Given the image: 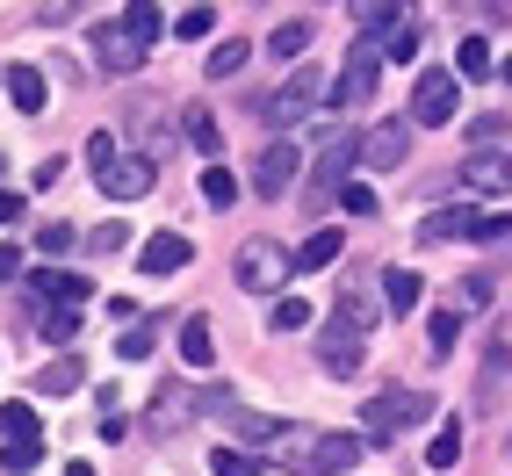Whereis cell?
I'll return each instance as SVG.
<instances>
[{
  "instance_id": "6da1fadb",
  "label": "cell",
  "mask_w": 512,
  "mask_h": 476,
  "mask_svg": "<svg viewBox=\"0 0 512 476\" xmlns=\"http://www.w3.org/2000/svg\"><path fill=\"white\" fill-rule=\"evenodd\" d=\"M311 109H325V73H318V65H296V73L275 87V94H267L260 101V116L267 123H275V130H289V123H303V116H311Z\"/></svg>"
},
{
  "instance_id": "7a4b0ae2",
  "label": "cell",
  "mask_w": 512,
  "mask_h": 476,
  "mask_svg": "<svg viewBox=\"0 0 512 476\" xmlns=\"http://www.w3.org/2000/svg\"><path fill=\"white\" fill-rule=\"evenodd\" d=\"M433 419V404L419 397V390H383V397H368V412H361V440H397V433H412V426H426Z\"/></svg>"
},
{
  "instance_id": "3957f363",
  "label": "cell",
  "mask_w": 512,
  "mask_h": 476,
  "mask_svg": "<svg viewBox=\"0 0 512 476\" xmlns=\"http://www.w3.org/2000/svg\"><path fill=\"white\" fill-rule=\"evenodd\" d=\"M354 166H361V130L354 123H325L318 159H311V188H347Z\"/></svg>"
},
{
  "instance_id": "277c9868",
  "label": "cell",
  "mask_w": 512,
  "mask_h": 476,
  "mask_svg": "<svg viewBox=\"0 0 512 476\" xmlns=\"http://www.w3.org/2000/svg\"><path fill=\"white\" fill-rule=\"evenodd\" d=\"M361 455H368L361 433H311V440H303V469L296 476H339V469H354Z\"/></svg>"
},
{
  "instance_id": "5b68a950",
  "label": "cell",
  "mask_w": 512,
  "mask_h": 476,
  "mask_svg": "<svg viewBox=\"0 0 512 476\" xmlns=\"http://www.w3.org/2000/svg\"><path fill=\"white\" fill-rule=\"evenodd\" d=\"M375 80H383V58H375V44H361L347 58V73L325 80V109H361V101L375 94Z\"/></svg>"
},
{
  "instance_id": "8992f818",
  "label": "cell",
  "mask_w": 512,
  "mask_h": 476,
  "mask_svg": "<svg viewBox=\"0 0 512 476\" xmlns=\"http://www.w3.org/2000/svg\"><path fill=\"white\" fill-rule=\"evenodd\" d=\"M404 159H412V123H404V116H383V123L361 130V166L390 174V166H404Z\"/></svg>"
},
{
  "instance_id": "52a82bcc",
  "label": "cell",
  "mask_w": 512,
  "mask_h": 476,
  "mask_svg": "<svg viewBox=\"0 0 512 476\" xmlns=\"http://www.w3.org/2000/svg\"><path fill=\"white\" fill-rule=\"evenodd\" d=\"M87 296H94L87 275H58V267L29 275V311H87Z\"/></svg>"
},
{
  "instance_id": "ba28073f",
  "label": "cell",
  "mask_w": 512,
  "mask_h": 476,
  "mask_svg": "<svg viewBox=\"0 0 512 476\" xmlns=\"http://www.w3.org/2000/svg\"><path fill=\"white\" fill-rule=\"evenodd\" d=\"M404 123H455V73H448V65H426V73H419V87H412V116H404Z\"/></svg>"
},
{
  "instance_id": "9c48e42d",
  "label": "cell",
  "mask_w": 512,
  "mask_h": 476,
  "mask_svg": "<svg viewBox=\"0 0 512 476\" xmlns=\"http://www.w3.org/2000/svg\"><path fill=\"white\" fill-rule=\"evenodd\" d=\"M238 282H246L253 296H282V282H289V253L267 246V238H253V246L238 253Z\"/></svg>"
},
{
  "instance_id": "30bf717a",
  "label": "cell",
  "mask_w": 512,
  "mask_h": 476,
  "mask_svg": "<svg viewBox=\"0 0 512 476\" xmlns=\"http://www.w3.org/2000/svg\"><path fill=\"white\" fill-rule=\"evenodd\" d=\"M188 260H195V238H181V231H152L145 246H138V275H181Z\"/></svg>"
},
{
  "instance_id": "8fae6325",
  "label": "cell",
  "mask_w": 512,
  "mask_h": 476,
  "mask_svg": "<svg viewBox=\"0 0 512 476\" xmlns=\"http://www.w3.org/2000/svg\"><path fill=\"white\" fill-rule=\"evenodd\" d=\"M296 174H303V152H296L289 138H275V145L260 152V166H253V188H260V195H289Z\"/></svg>"
},
{
  "instance_id": "7c38bea8",
  "label": "cell",
  "mask_w": 512,
  "mask_h": 476,
  "mask_svg": "<svg viewBox=\"0 0 512 476\" xmlns=\"http://www.w3.org/2000/svg\"><path fill=\"white\" fill-rule=\"evenodd\" d=\"M375 325H383V303H375L368 289H347L332 303V332H347V339H368Z\"/></svg>"
},
{
  "instance_id": "4fadbf2b",
  "label": "cell",
  "mask_w": 512,
  "mask_h": 476,
  "mask_svg": "<svg viewBox=\"0 0 512 476\" xmlns=\"http://www.w3.org/2000/svg\"><path fill=\"white\" fill-rule=\"evenodd\" d=\"M152 159H116L109 166V174H101V195H109V202H138V195H152Z\"/></svg>"
},
{
  "instance_id": "5bb4252c",
  "label": "cell",
  "mask_w": 512,
  "mask_h": 476,
  "mask_svg": "<svg viewBox=\"0 0 512 476\" xmlns=\"http://www.w3.org/2000/svg\"><path fill=\"white\" fill-rule=\"evenodd\" d=\"M188 412H195V390H188V383H159V397H152V419H145V426L166 440V433H181V426H188Z\"/></svg>"
},
{
  "instance_id": "9a60e30c",
  "label": "cell",
  "mask_w": 512,
  "mask_h": 476,
  "mask_svg": "<svg viewBox=\"0 0 512 476\" xmlns=\"http://www.w3.org/2000/svg\"><path fill=\"white\" fill-rule=\"evenodd\" d=\"M94 58L109 65V73H138V65H145V51L116 29V15H109V22H94Z\"/></svg>"
},
{
  "instance_id": "2e32d148",
  "label": "cell",
  "mask_w": 512,
  "mask_h": 476,
  "mask_svg": "<svg viewBox=\"0 0 512 476\" xmlns=\"http://www.w3.org/2000/svg\"><path fill=\"white\" fill-rule=\"evenodd\" d=\"M361 354H368V339H347V332H318V361H325V376H361Z\"/></svg>"
},
{
  "instance_id": "e0dca14e",
  "label": "cell",
  "mask_w": 512,
  "mask_h": 476,
  "mask_svg": "<svg viewBox=\"0 0 512 476\" xmlns=\"http://www.w3.org/2000/svg\"><path fill=\"white\" fill-rule=\"evenodd\" d=\"M484 210H469V202H448V210H426L419 217V238H476Z\"/></svg>"
},
{
  "instance_id": "ac0fdd59",
  "label": "cell",
  "mask_w": 512,
  "mask_h": 476,
  "mask_svg": "<svg viewBox=\"0 0 512 476\" xmlns=\"http://www.w3.org/2000/svg\"><path fill=\"white\" fill-rule=\"evenodd\" d=\"M0 87H8V101H15L22 116H44V101H51V87H44V73H37V65H15V73L0 80Z\"/></svg>"
},
{
  "instance_id": "d6986e66",
  "label": "cell",
  "mask_w": 512,
  "mask_h": 476,
  "mask_svg": "<svg viewBox=\"0 0 512 476\" xmlns=\"http://www.w3.org/2000/svg\"><path fill=\"white\" fill-rule=\"evenodd\" d=\"M339 246H347V238H339L332 224H318V231H311V238H303V246L289 253V267H303V275H318V267H332V260H339Z\"/></svg>"
},
{
  "instance_id": "ffe728a7",
  "label": "cell",
  "mask_w": 512,
  "mask_h": 476,
  "mask_svg": "<svg viewBox=\"0 0 512 476\" xmlns=\"http://www.w3.org/2000/svg\"><path fill=\"white\" fill-rule=\"evenodd\" d=\"M80 383H87V361H80V354H65V361H51V368L29 376V390H37V397H65V390H80Z\"/></svg>"
},
{
  "instance_id": "44dd1931",
  "label": "cell",
  "mask_w": 512,
  "mask_h": 476,
  "mask_svg": "<svg viewBox=\"0 0 512 476\" xmlns=\"http://www.w3.org/2000/svg\"><path fill=\"white\" fill-rule=\"evenodd\" d=\"M116 29H123V37L138 44V51H152V44L166 37V15H159V8H145V0H138V8H123V15H116Z\"/></svg>"
},
{
  "instance_id": "7402d4cb",
  "label": "cell",
  "mask_w": 512,
  "mask_h": 476,
  "mask_svg": "<svg viewBox=\"0 0 512 476\" xmlns=\"http://www.w3.org/2000/svg\"><path fill=\"white\" fill-rule=\"evenodd\" d=\"M181 361H188V376H210L217 354H210V318H188L181 325Z\"/></svg>"
},
{
  "instance_id": "603a6c76",
  "label": "cell",
  "mask_w": 512,
  "mask_h": 476,
  "mask_svg": "<svg viewBox=\"0 0 512 476\" xmlns=\"http://www.w3.org/2000/svg\"><path fill=\"white\" fill-rule=\"evenodd\" d=\"M419 296H426V282L412 275V267H390V275H383V311H419Z\"/></svg>"
},
{
  "instance_id": "cb8c5ba5",
  "label": "cell",
  "mask_w": 512,
  "mask_h": 476,
  "mask_svg": "<svg viewBox=\"0 0 512 476\" xmlns=\"http://www.w3.org/2000/svg\"><path fill=\"white\" fill-rule=\"evenodd\" d=\"M462 462V419H440L426 440V469H455Z\"/></svg>"
},
{
  "instance_id": "d4e9b609",
  "label": "cell",
  "mask_w": 512,
  "mask_h": 476,
  "mask_svg": "<svg viewBox=\"0 0 512 476\" xmlns=\"http://www.w3.org/2000/svg\"><path fill=\"white\" fill-rule=\"evenodd\" d=\"M419 51H426V37H419V22L404 15V22L390 29V37H383V51H375V58H390V65H412Z\"/></svg>"
},
{
  "instance_id": "484cf974",
  "label": "cell",
  "mask_w": 512,
  "mask_h": 476,
  "mask_svg": "<svg viewBox=\"0 0 512 476\" xmlns=\"http://www.w3.org/2000/svg\"><path fill=\"white\" fill-rule=\"evenodd\" d=\"M188 145L217 166V152H224V130H217V116H210V109H188Z\"/></svg>"
},
{
  "instance_id": "4316f807",
  "label": "cell",
  "mask_w": 512,
  "mask_h": 476,
  "mask_svg": "<svg viewBox=\"0 0 512 476\" xmlns=\"http://www.w3.org/2000/svg\"><path fill=\"white\" fill-rule=\"evenodd\" d=\"M0 440H44V419L29 404H0Z\"/></svg>"
},
{
  "instance_id": "83f0119b",
  "label": "cell",
  "mask_w": 512,
  "mask_h": 476,
  "mask_svg": "<svg viewBox=\"0 0 512 476\" xmlns=\"http://www.w3.org/2000/svg\"><path fill=\"white\" fill-rule=\"evenodd\" d=\"M361 15V44H375V37H390V29L404 22V8H397V0H375V8H354Z\"/></svg>"
},
{
  "instance_id": "f1b7e54d",
  "label": "cell",
  "mask_w": 512,
  "mask_h": 476,
  "mask_svg": "<svg viewBox=\"0 0 512 476\" xmlns=\"http://www.w3.org/2000/svg\"><path fill=\"white\" fill-rule=\"evenodd\" d=\"M246 58H253V44H246V37H224V44L210 51V65H202V73H210V80H231Z\"/></svg>"
},
{
  "instance_id": "f546056e",
  "label": "cell",
  "mask_w": 512,
  "mask_h": 476,
  "mask_svg": "<svg viewBox=\"0 0 512 476\" xmlns=\"http://www.w3.org/2000/svg\"><path fill=\"white\" fill-rule=\"evenodd\" d=\"M202 202H210V210H231V202H238V174H231L224 159L210 166V174H202Z\"/></svg>"
},
{
  "instance_id": "4dcf8cb0",
  "label": "cell",
  "mask_w": 512,
  "mask_h": 476,
  "mask_svg": "<svg viewBox=\"0 0 512 476\" xmlns=\"http://www.w3.org/2000/svg\"><path fill=\"white\" fill-rule=\"evenodd\" d=\"M37 325H44V339H51V347H73V339H80V325H87V311H37Z\"/></svg>"
},
{
  "instance_id": "1f68e13d",
  "label": "cell",
  "mask_w": 512,
  "mask_h": 476,
  "mask_svg": "<svg viewBox=\"0 0 512 476\" xmlns=\"http://www.w3.org/2000/svg\"><path fill=\"white\" fill-rule=\"evenodd\" d=\"M37 462H44V440H0V469L8 476H29Z\"/></svg>"
},
{
  "instance_id": "d6a6232c",
  "label": "cell",
  "mask_w": 512,
  "mask_h": 476,
  "mask_svg": "<svg viewBox=\"0 0 512 476\" xmlns=\"http://www.w3.org/2000/svg\"><path fill=\"white\" fill-rule=\"evenodd\" d=\"M462 80H476V87L498 80V65H491V44H484V37H469V44H462Z\"/></svg>"
},
{
  "instance_id": "836d02e7",
  "label": "cell",
  "mask_w": 512,
  "mask_h": 476,
  "mask_svg": "<svg viewBox=\"0 0 512 476\" xmlns=\"http://www.w3.org/2000/svg\"><path fill=\"white\" fill-rule=\"evenodd\" d=\"M267 51H275V58H303V51H311V22H282L275 37H267Z\"/></svg>"
},
{
  "instance_id": "e575fe53",
  "label": "cell",
  "mask_w": 512,
  "mask_h": 476,
  "mask_svg": "<svg viewBox=\"0 0 512 476\" xmlns=\"http://www.w3.org/2000/svg\"><path fill=\"white\" fill-rule=\"evenodd\" d=\"M260 469H267V462L246 455V448H217V455H210V476H260Z\"/></svg>"
},
{
  "instance_id": "d590c367",
  "label": "cell",
  "mask_w": 512,
  "mask_h": 476,
  "mask_svg": "<svg viewBox=\"0 0 512 476\" xmlns=\"http://www.w3.org/2000/svg\"><path fill=\"white\" fill-rule=\"evenodd\" d=\"M166 29H174L181 44H195V37H210V29H217V8H181L174 22H166Z\"/></svg>"
},
{
  "instance_id": "8d00e7d4",
  "label": "cell",
  "mask_w": 512,
  "mask_h": 476,
  "mask_svg": "<svg viewBox=\"0 0 512 476\" xmlns=\"http://www.w3.org/2000/svg\"><path fill=\"white\" fill-rule=\"evenodd\" d=\"M267 325H275V332H303V325H311V303H303V296H275Z\"/></svg>"
},
{
  "instance_id": "74e56055",
  "label": "cell",
  "mask_w": 512,
  "mask_h": 476,
  "mask_svg": "<svg viewBox=\"0 0 512 476\" xmlns=\"http://www.w3.org/2000/svg\"><path fill=\"white\" fill-rule=\"evenodd\" d=\"M116 354H123V361H145V354H152V325L138 318V325H130V332L116 339Z\"/></svg>"
},
{
  "instance_id": "f35d334b",
  "label": "cell",
  "mask_w": 512,
  "mask_h": 476,
  "mask_svg": "<svg viewBox=\"0 0 512 476\" xmlns=\"http://www.w3.org/2000/svg\"><path fill=\"white\" fill-rule=\"evenodd\" d=\"M455 332H462V318H455V311H433V325H426L433 354H448V347H455Z\"/></svg>"
},
{
  "instance_id": "ab89813d",
  "label": "cell",
  "mask_w": 512,
  "mask_h": 476,
  "mask_svg": "<svg viewBox=\"0 0 512 476\" xmlns=\"http://www.w3.org/2000/svg\"><path fill=\"white\" fill-rule=\"evenodd\" d=\"M469 181H484V195H505V159L491 152V159H476L469 166Z\"/></svg>"
},
{
  "instance_id": "60d3db41",
  "label": "cell",
  "mask_w": 512,
  "mask_h": 476,
  "mask_svg": "<svg viewBox=\"0 0 512 476\" xmlns=\"http://www.w3.org/2000/svg\"><path fill=\"white\" fill-rule=\"evenodd\" d=\"M87 166H94V174H109V166H116V138H109V130H94V138H87Z\"/></svg>"
},
{
  "instance_id": "b9f144b4",
  "label": "cell",
  "mask_w": 512,
  "mask_h": 476,
  "mask_svg": "<svg viewBox=\"0 0 512 476\" xmlns=\"http://www.w3.org/2000/svg\"><path fill=\"white\" fill-rule=\"evenodd\" d=\"M73 238H80L73 224H44L37 231V253H73Z\"/></svg>"
},
{
  "instance_id": "7bdbcfd3",
  "label": "cell",
  "mask_w": 512,
  "mask_h": 476,
  "mask_svg": "<svg viewBox=\"0 0 512 476\" xmlns=\"http://www.w3.org/2000/svg\"><path fill=\"white\" fill-rule=\"evenodd\" d=\"M339 202H347L354 217H375V188H368V181H347V188H339Z\"/></svg>"
},
{
  "instance_id": "ee69618b",
  "label": "cell",
  "mask_w": 512,
  "mask_h": 476,
  "mask_svg": "<svg viewBox=\"0 0 512 476\" xmlns=\"http://www.w3.org/2000/svg\"><path fill=\"white\" fill-rule=\"evenodd\" d=\"M469 138H476V152H484V145L498 152V145H505V116H484V123H469Z\"/></svg>"
},
{
  "instance_id": "f6af8a7d",
  "label": "cell",
  "mask_w": 512,
  "mask_h": 476,
  "mask_svg": "<svg viewBox=\"0 0 512 476\" xmlns=\"http://www.w3.org/2000/svg\"><path fill=\"white\" fill-rule=\"evenodd\" d=\"M22 275V246H15V238H0V282H15Z\"/></svg>"
},
{
  "instance_id": "bcb514c9",
  "label": "cell",
  "mask_w": 512,
  "mask_h": 476,
  "mask_svg": "<svg viewBox=\"0 0 512 476\" xmlns=\"http://www.w3.org/2000/svg\"><path fill=\"white\" fill-rule=\"evenodd\" d=\"M87 246H94V253H116V246H123V224H101V231H87Z\"/></svg>"
},
{
  "instance_id": "7dc6e473",
  "label": "cell",
  "mask_w": 512,
  "mask_h": 476,
  "mask_svg": "<svg viewBox=\"0 0 512 476\" xmlns=\"http://www.w3.org/2000/svg\"><path fill=\"white\" fill-rule=\"evenodd\" d=\"M15 217H22V195H15V188H0V224H15Z\"/></svg>"
},
{
  "instance_id": "c3c4849f",
  "label": "cell",
  "mask_w": 512,
  "mask_h": 476,
  "mask_svg": "<svg viewBox=\"0 0 512 476\" xmlns=\"http://www.w3.org/2000/svg\"><path fill=\"white\" fill-rule=\"evenodd\" d=\"M65 476H101V469H94L87 455H73V469H65Z\"/></svg>"
}]
</instances>
